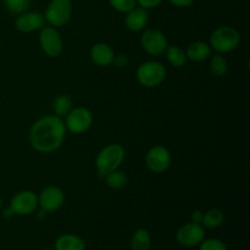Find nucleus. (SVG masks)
<instances>
[{"label": "nucleus", "mask_w": 250, "mask_h": 250, "mask_svg": "<svg viewBox=\"0 0 250 250\" xmlns=\"http://www.w3.org/2000/svg\"><path fill=\"white\" fill-rule=\"evenodd\" d=\"M63 119L56 115H46L32 125L29 129V143L32 148L42 154H50L58 150L66 139Z\"/></svg>", "instance_id": "obj_1"}, {"label": "nucleus", "mask_w": 250, "mask_h": 250, "mask_svg": "<svg viewBox=\"0 0 250 250\" xmlns=\"http://www.w3.org/2000/svg\"><path fill=\"white\" fill-rule=\"evenodd\" d=\"M126 158V150L119 143L107 144L98 153L95 158V168L100 177L104 178L107 173L117 170Z\"/></svg>", "instance_id": "obj_2"}, {"label": "nucleus", "mask_w": 250, "mask_h": 250, "mask_svg": "<svg viewBox=\"0 0 250 250\" xmlns=\"http://www.w3.org/2000/svg\"><path fill=\"white\" fill-rule=\"evenodd\" d=\"M241 44V34L234 27H217L210 34L209 45L219 54L232 53Z\"/></svg>", "instance_id": "obj_3"}, {"label": "nucleus", "mask_w": 250, "mask_h": 250, "mask_svg": "<svg viewBox=\"0 0 250 250\" xmlns=\"http://www.w3.org/2000/svg\"><path fill=\"white\" fill-rule=\"evenodd\" d=\"M137 81L144 88H155L166 78V67L161 62L149 60L142 62L137 68Z\"/></svg>", "instance_id": "obj_4"}, {"label": "nucleus", "mask_w": 250, "mask_h": 250, "mask_svg": "<svg viewBox=\"0 0 250 250\" xmlns=\"http://www.w3.org/2000/svg\"><path fill=\"white\" fill-rule=\"evenodd\" d=\"M72 0H50L45 9L44 19L55 28L66 26L72 17Z\"/></svg>", "instance_id": "obj_5"}, {"label": "nucleus", "mask_w": 250, "mask_h": 250, "mask_svg": "<svg viewBox=\"0 0 250 250\" xmlns=\"http://www.w3.org/2000/svg\"><path fill=\"white\" fill-rule=\"evenodd\" d=\"M65 126L73 134H83L89 131L94 122L92 111L84 106H76L65 116Z\"/></svg>", "instance_id": "obj_6"}, {"label": "nucleus", "mask_w": 250, "mask_h": 250, "mask_svg": "<svg viewBox=\"0 0 250 250\" xmlns=\"http://www.w3.org/2000/svg\"><path fill=\"white\" fill-rule=\"evenodd\" d=\"M39 45L43 53L49 58H59L63 51V41L58 28L44 26L39 31Z\"/></svg>", "instance_id": "obj_7"}, {"label": "nucleus", "mask_w": 250, "mask_h": 250, "mask_svg": "<svg viewBox=\"0 0 250 250\" xmlns=\"http://www.w3.org/2000/svg\"><path fill=\"white\" fill-rule=\"evenodd\" d=\"M9 209L14 216H28L38 209V195L33 190H20L10 200Z\"/></svg>", "instance_id": "obj_8"}, {"label": "nucleus", "mask_w": 250, "mask_h": 250, "mask_svg": "<svg viewBox=\"0 0 250 250\" xmlns=\"http://www.w3.org/2000/svg\"><path fill=\"white\" fill-rule=\"evenodd\" d=\"M141 45L146 54L151 56H161L168 46L165 34L156 28H146L142 31Z\"/></svg>", "instance_id": "obj_9"}, {"label": "nucleus", "mask_w": 250, "mask_h": 250, "mask_svg": "<svg viewBox=\"0 0 250 250\" xmlns=\"http://www.w3.org/2000/svg\"><path fill=\"white\" fill-rule=\"evenodd\" d=\"M37 195H38V207L44 212H56L65 204V193L58 186H48Z\"/></svg>", "instance_id": "obj_10"}, {"label": "nucleus", "mask_w": 250, "mask_h": 250, "mask_svg": "<svg viewBox=\"0 0 250 250\" xmlns=\"http://www.w3.org/2000/svg\"><path fill=\"white\" fill-rule=\"evenodd\" d=\"M172 156L170 150L163 146H154L146 155V165L153 173H164L170 168Z\"/></svg>", "instance_id": "obj_11"}, {"label": "nucleus", "mask_w": 250, "mask_h": 250, "mask_svg": "<svg viewBox=\"0 0 250 250\" xmlns=\"http://www.w3.org/2000/svg\"><path fill=\"white\" fill-rule=\"evenodd\" d=\"M176 239L178 244L186 248L198 247L205 239V229L200 224H194L190 221L178 229Z\"/></svg>", "instance_id": "obj_12"}, {"label": "nucleus", "mask_w": 250, "mask_h": 250, "mask_svg": "<svg viewBox=\"0 0 250 250\" xmlns=\"http://www.w3.org/2000/svg\"><path fill=\"white\" fill-rule=\"evenodd\" d=\"M45 26V19L41 12L26 11L20 14L15 20V28L21 33H33Z\"/></svg>", "instance_id": "obj_13"}, {"label": "nucleus", "mask_w": 250, "mask_h": 250, "mask_svg": "<svg viewBox=\"0 0 250 250\" xmlns=\"http://www.w3.org/2000/svg\"><path fill=\"white\" fill-rule=\"evenodd\" d=\"M149 23L148 10L141 6H136L128 11L125 16V26L131 32H142Z\"/></svg>", "instance_id": "obj_14"}, {"label": "nucleus", "mask_w": 250, "mask_h": 250, "mask_svg": "<svg viewBox=\"0 0 250 250\" xmlns=\"http://www.w3.org/2000/svg\"><path fill=\"white\" fill-rule=\"evenodd\" d=\"M115 58V51L109 44L106 43H95L90 48V59L93 62L100 67H109L112 65Z\"/></svg>", "instance_id": "obj_15"}, {"label": "nucleus", "mask_w": 250, "mask_h": 250, "mask_svg": "<svg viewBox=\"0 0 250 250\" xmlns=\"http://www.w3.org/2000/svg\"><path fill=\"white\" fill-rule=\"evenodd\" d=\"M185 51L187 60L193 61V62H202L211 56V46L209 45V43L202 41L190 43Z\"/></svg>", "instance_id": "obj_16"}, {"label": "nucleus", "mask_w": 250, "mask_h": 250, "mask_svg": "<svg viewBox=\"0 0 250 250\" xmlns=\"http://www.w3.org/2000/svg\"><path fill=\"white\" fill-rule=\"evenodd\" d=\"M55 250H85V243L80 236L65 233L58 237L55 241Z\"/></svg>", "instance_id": "obj_17"}, {"label": "nucleus", "mask_w": 250, "mask_h": 250, "mask_svg": "<svg viewBox=\"0 0 250 250\" xmlns=\"http://www.w3.org/2000/svg\"><path fill=\"white\" fill-rule=\"evenodd\" d=\"M131 250H150L151 234L146 229H138L129 242Z\"/></svg>", "instance_id": "obj_18"}, {"label": "nucleus", "mask_w": 250, "mask_h": 250, "mask_svg": "<svg viewBox=\"0 0 250 250\" xmlns=\"http://www.w3.org/2000/svg\"><path fill=\"white\" fill-rule=\"evenodd\" d=\"M225 222V214L220 209H209L203 215L202 226L208 229H215L222 226Z\"/></svg>", "instance_id": "obj_19"}, {"label": "nucleus", "mask_w": 250, "mask_h": 250, "mask_svg": "<svg viewBox=\"0 0 250 250\" xmlns=\"http://www.w3.org/2000/svg\"><path fill=\"white\" fill-rule=\"evenodd\" d=\"M73 100L68 94H59L53 102L54 115L65 119L66 115L73 109Z\"/></svg>", "instance_id": "obj_20"}, {"label": "nucleus", "mask_w": 250, "mask_h": 250, "mask_svg": "<svg viewBox=\"0 0 250 250\" xmlns=\"http://www.w3.org/2000/svg\"><path fill=\"white\" fill-rule=\"evenodd\" d=\"M165 55L168 63L176 68L183 67L186 65V62H187L186 51L178 45H168L165 51Z\"/></svg>", "instance_id": "obj_21"}, {"label": "nucleus", "mask_w": 250, "mask_h": 250, "mask_svg": "<svg viewBox=\"0 0 250 250\" xmlns=\"http://www.w3.org/2000/svg\"><path fill=\"white\" fill-rule=\"evenodd\" d=\"M104 178L107 187L115 190L122 189V188L126 187L127 183H128V177H127V175L124 171H120L119 168L112 171V172L107 173Z\"/></svg>", "instance_id": "obj_22"}, {"label": "nucleus", "mask_w": 250, "mask_h": 250, "mask_svg": "<svg viewBox=\"0 0 250 250\" xmlns=\"http://www.w3.org/2000/svg\"><path fill=\"white\" fill-rule=\"evenodd\" d=\"M209 68L210 72L215 76V77H224L226 73L229 72V62L226 59L222 56V54H216V55L210 56Z\"/></svg>", "instance_id": "obj_23"}, {"label": "nucleus", "mask_w": 250, "mask_h": 250, "mask_svg": "<svg viewBox=\"0 0 250 250\" xmlns=\"http://www.w3.org/2000/svg\"><path fill=\"white\" fill-rule=\"evenodd\" d=\"M32 0H4V5L11 14H23L31 7Z\"/></svg>", "instance_id": "obj_24"}, {"label": "nucleus", "mask_w": 250, "mask_h": 250, "mask_svg": "<svg viewBox=\"0 0 250 250\" xmlns=\"http://www.w3.org/2000/svg\"><path fill=\"white\" fill-rule=\"evenodd\" d=\"M198 247V250H229L226 243L219 238H205Z\"/></svg>", "instance_id": "obj_25"}, {"label": "nucleus", "mask_w": 250, "mask_h": 250, "mask_svg": "<svg viewBox=\"0 0 250 250\" xmlns=\"http://www.w3.org/2000/svg\"><path fill=\"white\" fill-rule=\"evenodd\" d=\"M109 2L112 9L121 14H127L137 6V0H109Z\"/></svg>", "instance_id": "obj_26"}, {"label": "nucleus", "mask_w": 250, "mask_h": 250, "mask_svg": "<svg viewBox=\"0 0 250 250\" xmlns=\"http://www.w3.org/2000/svg\"><path fill=\"white\" fill-rule=\"evenodd\" d=\"M163 2V0H137V5L146 10L155 9Z\"/></svg>", "instance_id": "obj_27"}, {"label": "nucleus", "mask_w": 250, "mask_h": 250, "mask_svg": "<svg viewBox=\"0 0 250 250\" xmlns=\"http://www.w3.org/2000/svg\"><path fill=\"white\" fill-rule=\"evenodd\" d=\"M128 62H129V59L126 54H119V55H116V54H115L114 62H112V65H115L116 67L122 68V67H126V66L128 65Z\"/></svg>", "instance_id": "obj_28"}, {"label": "nucleus", "mask_w": 250, "mask_h": 250, "mask_svg": "<svg viewBox=\"0 0 250 250\" xmlns=\"http://www.w3.org/2000/svg\"><path fill=\"white\" fill-rule=\"evenodd\" d=\"M168 2L177 7H188L194 2V0H168Z\"/></svg>", "instance_id": "obj_29"}, {"label": "nucleus", "mask_w": 250, "mask_h": 250, "mask_svg": "<svg viewBox=\"0 0 250 250\" xmlns=\"http://www.w3.org/2000/svg\"><path fill=\"white\" fill-rule=\"evenodd\" d=\"M203 215H204V211H202V210H194V211L192 212V216H190V219H192V222H194V224L202 225Z\"/></svg>", "instance_id": "obj_30"}, {"label": "nucleus", "mask_w": 250, "mask_h": 250, "mask_svg": "<svg viewBox=\"0 0 250 250\" xmlns=\"http://www.w3.org/2000/svg\"><path fill=\"white\" fill-rule=\"evenodd\" d=\"M12 216H14V214H12V211L9 209V208H7V209H4V211H2V217H4V219L9 220L11 219Z\"/></svg>", "instance_id": "obj_31"}, {"label": "nucleus", "mask_w": 250, "mask_h": 250, "mask_svg": "<svg viewBox=\"0 0 250 250\" xmlns=\"http://www.w3.org/2000/svg\"><path fill=\"white\" fill-rule=\"evenodd\" d=\"M2 208V199H1V197H0V209H1Z\"/></svg>", "instance_id": "obj_32"}, {"label": "nucleus", "mask_w": 250, "mask_h": 250, "mask_svg": "<svg viewBox=\"0 0 250 250\" xmlns=\"http://www.w3.org/2000/svg\"><path fill=\"white\" fill-rule=\"evenodd\" d=\"M41 250H55V249H51V248H45V249H41Z\"/></svg>", "instance_id": "obj_33"}]
</instances>
